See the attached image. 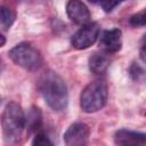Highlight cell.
Instances as JSON below:
<instances>
[{"label":"cell","instance_id":"obj_16","mask_svg":"<svg viewBox=\"0 0 146 146\" xmlns=\"http://www.w3.org/2000/svg\"><path fill=\"white\" fill-rule=\"evenodd\" d=\"M122 1H124V0H102V1H100V6H102V8L104 9V11L110 13V11H112L117 5H120Z\"/></svg>","mask_w":146,"mask_h":146},{"label":"cell","instance_id":"obj_5","mask_svg":"<svg viewBox=\"0 0 146 146\" xmlns=\"http://www.w3.org/2000/svg\"><path fill=\"white\" fill-rule=\"evenodd\" d=\"M100 26L96 22H89L82 25L71 38V43L75 49L82 50L92 46L99 38Z\"/></svg>","mask_w":146,"mask_h":146},{"label":"cell","instance_id":"obj_12","mask_svg":"<svg viewBox=\"0 0 146 146\" xmlns=\"http://www.w3.org/2000/svg\"><path fill=\"white\" fill-rule=\"evenodd\" d=\"M15 18H16V15L13 11V9L6 6L1 7V30L3 32L10 29V26L15 22Z\"/></svg>","mask_w":146,"mask_h":146},{"label":"cell","instance_id":"obj_18","mask_svg":"<svg viewBox=\"0 0 146 146\" xmlns=\"http://www.w3.org/2000/svg\"><path fill=\"white\" fill-rule=\"evenodd\" d=\"M5 42H6V40H5V35H1V47L5 46Z\"/></svg>","mask_w":146,"mask_h":146},{"label":"cell","instance_id":"obj_6","mask_svg":"<svg viewBox=\"0 0 146 146\" xmlns=\"http://www.w3.org/2000/svg\"><path fill=\"white\" fill-rule=\"evenodd\" d=\"M90 129L86 123L76 122L68 127L64 133V141L67 146H82L88 144Z\"/></svg>","mask_w":146,"mask_h":146},{"label":"cell","instance_id":"obj_14","mask_svg":"<svg viewBox=\"0 0 146 146\" xmlns=\"http://www.w3.org/2000/svg\"><path fill=\"white\" fill-rule=\"evenodd\" d=\"M32 145L44 146V145H52V143H51V140L49 139V137H48L43 131L39 130V131L35 133V136H34V138H33V140H32Z\"/></svg>","mask_w":146,"mask_h":146},{"label":"cell","instance_id":"obj_15","mask_svg":"<svg viewBox=\"0 0 146 146\" xmlns=\"http://www.w3.org/2000/svg\"><path fill=\"white\" fill-rule=\"evenodd\" d=\"M129 74H130V76H131L132 80L137 81V80H139V79L145 74V71H144V68H143L138 63H135V62H133V63L131 64L130 68H129Z\"/></svg>","mask_w":146,"mask_h":146},{"label":"cell","instance_id":"obj_9","mask_svg":"<svg viewBox=\"0 0 146 146\" xmlns=\"http://www.w3.org/2000/svg\"><path fill=\"white\" fill-rule=\"evenodd\" d=\"M114 143L117 145H146V133L120 129L114 133Z\"/></svg>","mask_w":146,"mask_h":146},{"label":"cell","instance_id":"obj_20","mask_svg":"<svg viewBox=\"0 0 146 146\" xmlns=\"http://www.w3.org/2000/svg\"><path fill=\"white\" fill-rule=\"evenodd\" d=\"M145 115H146V112H145Z\"/></svg>","mask_w":146,"mask_h":146},{"label":"cell","instance_id":"obj_1","mask_svg":"<svg viewBox=\"0 0 146 146\" xmlns=\"http://www.w3.org/2000/svg\"><path fill=\"white\" fill-rule=\"evenodd\" d=\"M38 90L47 105L55 112H62L67 107V88L62 76L56 72L48 70L42 73L38 80Z\"/></svg>","mask_w":146,"mask_h":146},{"label":"cell","instance_id":"obj_2","mask_svg":"<svg viewBox=\"0 0 146 146\" xmlns=\"http://www.w3.org/2000/svg\"><path fill=\"white\" fill-rule=\"evenodd\" d=\"M1 127L3 139L6 143H17L26 127V116L19 104L11 102L8 103L2 112Z\"/></svg>","mask_w":146,"mask_h":146},{"label":"cell","instance_id":"obj_17","mask_svg":"<svg viewBox=\"0 0 146 146\" xmlns=\"http://www.w3.org/2000/svg\"><path fill=\"white\" fill-rule=\"evenodd\" d=\"M139 56L144 63H146V34H144L141 41H140V48H139Z\"/></svg>","mask_w":146,"mask_h":146},{"label":"cell","instance_id":"obj_11","mask_svg":"<svg viewBox=\"0 0 146 146\" xmlns=\"http://www.w3.org/2000/svg\"><path fill=\"white\" fill-rule=\"evenodd\" d=\"M26 116V127L29 128V131H39L41 129L42 125V115H41V111L40 108L32 106Z\"/></svg>","mask_w":146,"mask_h":146},{"label":"cell","instance_id":"obj_7","mask_svg":"<svg viewBox=\"0 0 146 146\" xmlns=\"http://www.w3.org/2000/svg\"><path fill=\"white\" fill-rule=\"evenodd\" d=\"M99 47L105 52H116L122 47V32L120 29H110L100 33Z\"/></svg>","mask_w":146,"mask_h":146},{"label":"cell","instance_id":"obj_3","mask_svg":"<svg viewBox=\"0 0 146 146\" xmlns=\"http://www.w3.org/2000/svg\"><path fill=\"white\" fill-rule=\"evenodd\" d=\"M107 84L103 80L90 82L82 90L80 96L81 110L86 113H95L102 110L107 102Z\"/></svg>","mask_w":146,"mask_h":146},{"label":"cell","instance_id":"obj_10","mask_svg":"<svg viewBox=\"0 0 146 146\" xmlns=\"http://www.w3.org/2000/svg\"><path fill=\"white\" fill-rule=\"evenodd\" d=\"M110 57L105 51H96L89 57V70L94 74H103L110 66Z\"/></svg>","mask_w":146,"mask_h":146},{"label":"cell","instance_id":"obj_19","mask_svg":"<svg viewBox=\"0 0 146 146\" xmlns=\"http://www.w3.org/2000/svg\"><path fill=\"white\" fill-rule=\"evenodd\" d=\"M88 1H90V2H92V3H100L102 0H88Z\"/></svg>","mask_w":146,"mask_h":146},{"label":"cell","instance_id":"obj_8","mask_svg":"<svg viewBox=\"0 0 146 146\" xmlns=\"http://www.w3.org/2000/svg\"><path fill=\"white\" fill-rule=\"evenodd\" d=\"M66 14L75 24L84 25L90 21V11L81 0H68L66 3Z\"/></svg>","mask_w":146,"mask_h":146},{"label":"cell","instance_id":"obj_13","mask_svg":"<svg viewBox=\"0 0 146 146\" xmlns=\"http://www.w3.org/2000/svg\"><path fill=\"white\" fill-rule=\"evenodd\" d=\"M129 24L133 27H139V26L146 25V8L139 13L133 14L129 18Z\"/></svg>","mask_w":146,"mask_h":146},{"label":"cell","instance_id":"obj_4","mask_svg":"<svg viewBox=\"0 0 146 146\" xmlns=\"http://www.w3.org/2000/svg\"><path fill=\"white\" fill-rule=\"evenodd\" d=\"M9 57L16 65L29 71L39 70L43 63L40 51L27 42L18 43L11 48L9 50Z\"/></svg>","mask_w":146,"mask_h":146}]
</instances>
